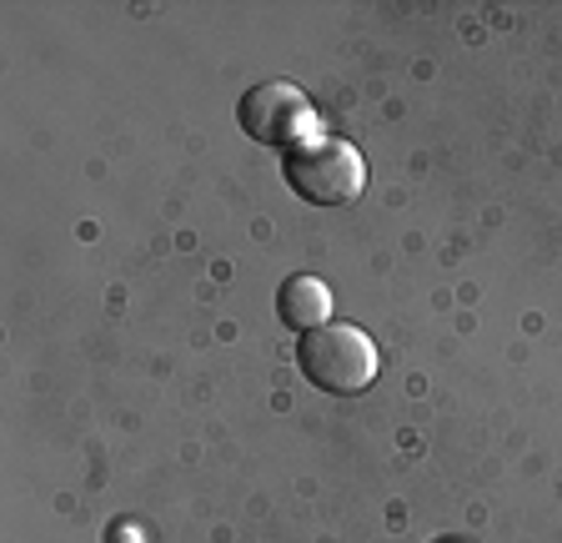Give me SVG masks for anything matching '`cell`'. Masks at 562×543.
Wrapping results in <instances>:
<instances>
[{
  "instance_id": "cell-1",
  "label": "cell",
  "mask_w": 562,
  "mask_h": 543,
  "mask_svg": "<svg viewBox=\"0 0 562 543\" xmlns=\"http://www.w3.org/2000/svg\"><path fill=\"white\" fill-rule=\"evenodd\" d=\"M281 177H286V187L302 201H312V207H347V201H357L367 187V156L351 142H341V136L312 131L306 142L286 146Z\"/></svg>"
},
{
  "instance_id": "cell-2",
  "label": "cell",
  "mask_w": 562,
  "mask_h": 543,
  "mask_svg": "<svg viewBox=\"0 0 562 543\" xmlns=\"http://www.w3.org/2000/svg\"><path fill=\"white\" fill-rule=\"evenodd\" d=\"M296 363H302V378L312 388L337 392V398L367 392L376 383V343L357 322H327V328L302 332Z\"/></svg>"
},
{
  "instance_id": "cell-3",
  "label": "cell",
  "mask_w": 562,
  "mask_h": 543,
  "mask_svg": "<svg viewBox=\"0 0 562 543\" xmlns=\"http://www.w3.org/2000/svg\"><path fill=\"white\" fill-rule=\"evenodd\" d=\"M236 121L251 142H267V146H296L312 136L316 126V111L306 101L302 86L292 81H261L241 96V107H236Z\"/></svg>"
},
{
  "instance_id": "cell-4",
  "label": "cell",
  "mask_w": 562,
  "mask_h": 543,
  "mask_svg": "<svg viewBox=\"0 0 562 543\" xmlns=\"http://www.w3.org/2000/svg\"><path fill=\"white\" fill-rule=\"evenodd\" d=\"M277 312L286 328L296 332H312V328H327L331 322V287L322 277H286L277 292Z\"/></svg>"
},
{
  "instance_id": "cell-5",
  "label": "cell",
  "mask_w": 562,
  "mask_h": 543,
  "mask_svg": "<svg viewBox=\"0 0 562 543\" xmlns=\"http://www.w3.org/2000/svg\"><path fill=\"white\" fill-rule=\"evenodd\" d=\"M116 543H136V529H126V523H116V533H111Z\"/></svg>"
},
{
  "instance_id": "cell-6",
  "label": "cell",
  "mask_w": 562,
  "mask_h": 543,
  "mask_svg": "<svg viewBox=\"0 0 562 543\" xmlns=\"http://www.w3.org/2000/svg\"><path fill=\"white\" fill-rule=\"evenodd\" d=\"M442 543H447V539H442Z\"/></svg>"
}]
</instances>
